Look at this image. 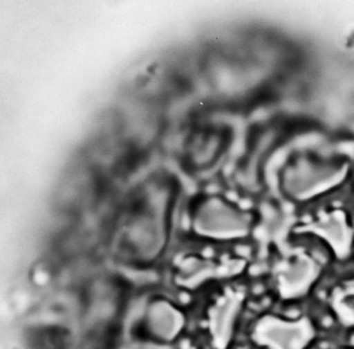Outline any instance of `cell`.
<instances>
[{"mask_svg": "<svg viewBox=\"0 0 354 349\" xmlns=\"http://www.w3.org/2000/svg\"><path fill=\"white\" fill-rule=\"evenodd\" d=\"M319 274V263L304 251L289 256L274 269L277 291L283 298H297L305 295Z\"/></svg>", "mask_w": 354, "mask_h": 349, "instance_id": "5b68a950", "label": "cell"}, {"mask_svg": "<svg viewBox=\"0 0 354 349\" xmlns=\"http://www.w3.org/2000/svg\"><path fill=\"white\" fill-rule=\"evenodd\" d=\"M243 294L237 289H225L209 310V328L212 344L216 349L228 347L233 335V328L241 312Z\"/></svg>", "mask_w": 354, "mask_h": 349, "instance_id": "ba28073f", "label": "cell"}, {"mask_svg": "<svg viewBox=\"0 0 354 349\" xmlns=\"http://www.w3.org/2000/svg\"><path fill=\"white\" fill-rule=\"evenodd\" d=\"M349 174L343 161L297 158L288 164L280 177L281 190L296 201H308L340 186Z\"/></svg>", "mask_w": 354, "mask_h": 349, "instance_id": "6da1fadb", "label": "cell"}, {"mask_svg": "<svg viewBox=\"0 0 354 349\" xmlns=\"http://www.w3.org/2000/svg\"><path fill=\"white\" fill-rule=\"evenodd\" d=\"M160 206V204H147L127 226V248L138 260H155L166 247V220Z\"/></svg>", "mask_w": 354, "mask_h": 349, "instance_id": "3957f363", "label": "cell"}, {"mask_svg": "<svg viewBox=\"0 0 354 349\" xmlns=\"http://www.w3.org/2000/svg\"><path fill=\"white\" fill-rule=\"evenodd\" d=\"M314 337L308 319L288 322L275 316H265L255 326L253 338L270 349H304Z\"/></svg>", "mask_w": 354, "mask_h": 349, "instance_id": "277c9868", "label": "cell"}, {"mask_svg": "<svg viewBox=\"0 0 354 349\" xmlns=\"http://www.w3.org/2000/svg\"><path fill=\"white\" fill-rule=\"evenodd\" d=\"M253 218L241 208L221 197L201 199L192 215V229L212 240H236L246 238L252 231Z\"/></svg>", "mask_w": 354, "mask_h": 349, "instance_id": "7a4b0ae2", "label": "cell"}, {"mask_svg": "<svg viewBox=\"0 0 354 349\" xmlns=\"http://www.w3.org/2000/svg\"><path fill=\"white\" fill-rule=\"evenodd\" d=\"M292 219L287 211L277 205H266L259 233L266 240H277L284 236Z\"/></svg>", "mask_w": 354, "mask_h": 349, "instance_id": "30bf717a", "label": "cell"}, {"mask_svg": "<svg viewBox=\"0 0 354 349\" xmlns=\"http://www.w3.org/2000/svg\"><path fill=\"white\" fill-rule=\"evenodd\" d=\"M245 262L241 260L215 261L203 257H187L177 265L176 282L184 288H197L212 279L230 278L241 273Z\"/></svg>", "mask_w": 354, "mask_h": 349, "instance_id": "52a82bcc", "label": "cell"}, {"mask_svg": "<svg viewBox=\"0 0 354 349\" xmlns=\"http://www.w3.org/2000/svg\"><path fill=\"white\" fill-rule=\"evenodd\" d=\"M146 325L154 338L169 341L181 332L184 316L166 300H156L146 312Z\"/></svg>", "mask_w": 354, "mask_h": 349, "instance_id": "9c48e42d", "label": "cell"}, {"mask_svg": "<svg viewBox=\"0 0 354 349\" xmlns=\"http://www.w3.org/2000/svg\"><path fill=\"white\" fill-rule=\"evenodd\" d=\"M332 306L343 323L354 325V285L337 288L332 295Z\"/></svg>", "mask_w": 354, "mask_h": 349, "instance_id": "8fae6325", "label": "cell"}, {"mask_svg": "<svg viewBox=\"0 0 354 349\" xmlns=\"http://www.w3.org/2000/svg\"><path fill=\"white\" fill-rule=\"evenodd\" d=\"M299 232H310L321 238L331 247L339 258H346L353 248L354 232L348 217L340 208L323 211L315 220L297 229Z\"/></svg>", "mask_w": 354, "mask_h": 349, "instance_id": "8992f818", "label": "cell"}]
</instances>
